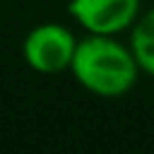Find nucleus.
<instances>
[{
  "label": "nucleus",
  "mask_w": 154,
  "mask_h": 154,
  "mask_svg": "<svg viewBox=\"0 0 154 154\" xmlns=\"http://www.w3.org/2000/svg\"><path fill=\"white\" fill-rule=\"evenodd\" d=\"M70 72L93 95L120 97L134 88L140 68L129 45H122L113 36L88 34L77 43Z\"/></svg>",
  "instance_id": "f257e3e1"
},
{
  "label": "nucleus",
  "mask_w": 154,
  "mask_h": 154,
  "mask_svg": "<svg viewBox=\"0 0 154 154\" xmlns=\"http://www.w3.org/2000/svg\"><path fill=\"white\" fill-rule=\"evenodd\" d=\"M75 34L59 23L34 25L23 38V59L32 70L41 75H57L70 70L77 50Z\"/></svg>",
  "instance_id": "f03ea898"
},
{
  "label": "nucleus",
  "mask_w": 154,
  "mask_h": 154,
  "mask_svg": "<svg viewBox=\"0 0 154 154\" xmlns=\"http://www.w3.org/2000/svg\"><path fill=\"white\" fill-rule=\"evenodd\" d=\"M140 0H70L68 14L88 34H116L129 29L138 18Z\"/></svg>",
  "instance_id": "7ed1b4c3"
},
{
  "label": "nucleus",
  "mask_w": 154,
  "mask_h": 154,
  "mask_svg": "<svg viewBox=\"0 0 154 154\" xmlns=\"http://www.w3.org/2000/svg\"><path fill=\"white\" fill-rule=\"evenodd\" d=\"M129 48L136 57L138 68L154 77V9L136 18V23L131 25Z\"/></svg>",
  "instance_id": "20e7f679"
}]
</instances>
